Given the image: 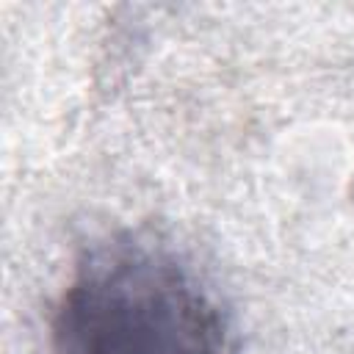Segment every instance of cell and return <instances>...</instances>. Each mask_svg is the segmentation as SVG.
<instances>
[{
    "mask_svg": "<svg viewBox=\"0 0 354 354\" xmlns=\"http://www.w3.org/2000/svg\"><path fill=\"white\" fill-rule=\"evenodd\" d=\"M221 326L205 293L169 257L111 249L66 290L55 354H216Z\"/></svg>",
    "mask_w": 354,
    "mask_h": 354,
    "instance_id": "obj_1",
    "label": "cell"
}]
</instances>
